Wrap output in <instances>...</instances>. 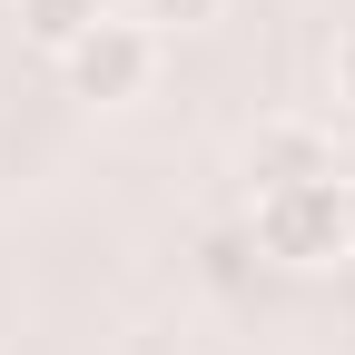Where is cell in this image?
<instances>
[{
	"label": "cell",
	"instance_id": "6da1fadb",
	"mask_svg": "<svg viewBox=\"0 0 355 355\" xmlns=\"http://www.w3.org/2000/svg\"><path fill=\"white\" fill-rule=\"evenodd\" d=\"M257 247L277 266H336L355 257V217H345V178H296V188L257 198Z\"/></svg>",
	"mask_w": 355,
	"mask_h": 355
},
{
	"label": "cell",
	"instance_id": "7a4b0ae2",
	"mask_svg": "<svg viewBox=\"0 0 355 355\" xmlns=\"http://www.w3.org/2000/svg\"><path fill=\"white\" fill-rule=\"evenodd\" d=\"M148 69H158V30H148V20H89L69 50H60L69 99H99V109L139 99V89H148Z\"/></svg>",
	"mask_w": 355,
	"mask_h": 355
},
{
	"label": "cell",
	"instance_id": "3957f363",
	"mask_svg": "<svg viewBox=\"0 0 355 355\" xmlns=\"http://www.w3.org/2000/svg\"><path fill=\"white\" fill-rule=\"evenodd\" d=\"M247 178H257V198L296 188V178H336V148H326V128H306V119H266L247 139Z\"/></svg>",
	"mask_w": 355,
	"mask_h": 355
},
{
	"label": "cell",
	"instance_id": "277c9868",
	"mask_svg": "<svg viewBox=\"0 0 355 355\" xmlns=\"http://www.w3.org/2000/svg\"><path fill=\"white\" fill-rule=\"evenodd\" d=\"M89 20H109V0H20V40H40V50H69V40L89 30Z\"/></svg>",
	"mask_w": 355,
	"mask_h": 355
},
{
	"label": "cell",
	"instance_id": "5b68a950",
	"mask_svg": "<svg viewBox=\"0 0 355 355\" xmlns=\"http://www.w3.org/2000/svg\"><path fill=\"white\" fill-rule=\"evenodd\" d=\"M227 0H139V20H158V30H207Z\"/></svg>",
	"mask_w": 355,
	"mask_h": 355
},
{
	"label": "cell",
	"instance_id": "8992f818",
	"mask_svg": "<svg viewBox=\"0 0 355 355\" xmlns=\"http://www.w3.org/2000/svg\"><path fill=\"white\" fill-rule=\"evenodd\" d=\"M326 79H336V99H355V30L336 40V60H326Z\"/></svg>",
	"mask_w": 355,
	"mask_h": 355
},
{
	"label": "cell",
	"instance_id": "52a82bcc",
	"mask_svg": "<svg viewBox=\"0 0 355 355\" xmlns=\"http://www.w3.org/2000/svg\"><path fill=\"white\" fill-rule=\"evenodd\" d=\"M345 217H355V188H345Z\"/></svg>",
	"mask_w": 355,
	"mask_h": 355
}]
</instances>
